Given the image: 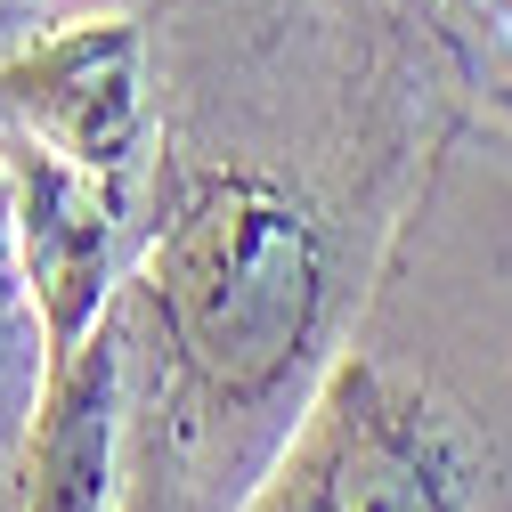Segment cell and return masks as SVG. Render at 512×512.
Returning <instances> with one entry per match:
<instances>
[{
    "label": "cell",
    "instance_id": "cell-1",
    "mask_svg": "<svg viewBox=\"0 0 512 512\" xmlns=\"http://www.w3.org/2000/svg\"><path fill=\"white\" fill-rule=\"evenodd\" d=\"M147 293L212 399H261L293 374L326 309V236L277 179L212 171L171 204Z\"/></svg>",
    "mask_w": 512,
    "mask_h": 512
},
{
    "label": "cell",
    "instance_id": "cell-2",
    "mask_svg": "<svg viewBox=\"0 0 512 512\" xmlns=\"http://www.w3.org/2000/svg\"><path fill=\"white\" fill-rule=\"evenodd\" d=\"M252 512H464V456L423 399L342 366Z\"/></svg>",
    "mask_w": 512,
    "mask_h": 512
},
{
    "label": "cell",
    "instance_id": "cell-3",
    "mask_svg": "<svg viewBox=\"0 0 512 512\" xmlns=\"http://www.w3.org/2000/svg\"><path fill=\"white\" fill-rule=\"evenodd\" d=\"M9 244L25 293L41 309V374L66 366L106 317V261H114V212L98 196V171L49 139L9 147Z\"/></svg>",
    "mask_w": 512,
    "mask_h": 512
},
{
    "label": "cell",
    "instance_id": "cell-4",
    "mask_svg": "<svg viewBox=\"0 0 512 512\" xmlns=\"http://www.w3.org/2000/svg\"><path fill=\"white\" fill-rule=\"evenodd\" d=\"M0 106L33 139L66 147L90 171L131 163L139 147V33L122 17H90L0 66Z\"/></svg>",
    "mask_w": 512,
    "mask_h": 512
},
{
    "label": "cell",
    "instance_id": "cell-5",
    "mask_svg": "<svg viewBox=\"0 0 512 512\" xmlns=\"http://www.w3.org/2000/svg\"><path fill=\"white\" fill-rule=\"evenodd\" d=\"M122 447V350L98 326L66 366L41 374L33 447H25V512H106Z\"/></svg>",
    "mask_w": 512,
    "mask_h": 512
},
{
    "label": "cell",
    "instance_id": "cell-6",
    "mask_svg": "<svg viewBox=\"0 0 512 512\" xmlns=\"http://www.w3.org/2000/svg\"><path fill=\"white\" fill-rule=\"evenodd\" d=\"M33 350H41V309H33V293H25L17 244H0V399H9V391H25Z\"/></svg>",
    "mask_w": 512,
    "mask_h": 512
}]
</instances>
